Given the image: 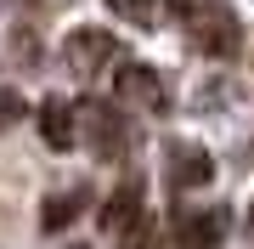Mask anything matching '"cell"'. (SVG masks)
Masks as SVG:
<instances>
[{"label":"cell","mask_w":254,"mask_h":249,"mask_svg":"<svg viewBox=\"0 0 254 249\" xmlns=\"http://www.w3.org/2000/svg\"><path fill=\"white\" fill-rule=\"evenodd\" d=\"M108 11H113V17H125V23H136V28H153L158 0H108Z\"/></svg>","instance_id":"obj_10"},{"label":"cell","mask_w":254,"mask_h":249,"mask_svg":"<svg viewBox=\"0 0 254 249\" xmlns=\"http://www.w3.org/2000/svg\"><path fill=\"white\" fill-rule=\"evenodd\" d=\"M73 215H79V193H51L46 210H40V227H46V232H63Z\"/></svg>","instance_id":"obj_9"},{"label":"cell","mask_w":254,"mask_h":249,"mask_svg":"<svg viewBox=\"0 0 254 249\" xmlns=\"http://www.w3.org/2000/svg\"><path fill=\"white\" fill-rule=\"evenodd\" d=\"M85 142H91L96 153H119L125 148V119H119V108H108V102H85Z\"/></svg>","instance_id":"obj_7"},{"label":"cell","mask_w":254,"mask_h":249,"mask_svg":"<svg viewBox=\"0 0 254 249\" xmlns=\"http://www.w3.org/2000/svg\"><path fill=\"white\" fill-rule=\"evenodd\" d=\"M136 221H141V181H125V187H113V193L102 198L96 227H102V238H125Z\"/></svg>","instance_id":"obj_6"},{"label":"cell","mask_w":254,"mask_h":249,"mask_svg":"<svg viewBox=\"0 0 254 249\" xmlns=\"http://www.w3.org/2000/svg\"><path fill=\"white\" fill-rule=\"evenodd\" d=\"M198 23V46L209 57H232L237 51V17L232 11H209V17H192Z\"/></svg>","instance_id":"obj_8"},{"label":"cell","mask_w":254,"mask_h":249,"mask_svg":"<svg viewBox=\"0 0 254 249\" xmlns=\"http://www.w3.org/2000/svg\"><path fill=\"white\" fill-rule=\"evenodd\" d=\"M34 119H40V136H46V148H51V153H68V148H73V136H79V119H85V113L73 108L63 91H57V96H46V102L34 108Z\"/></svg>","instance_id":"obj_3"},{"label":"cell","mask_w":254,"mask_h":249,"mask_svg":"<svg viewBox=\"0 0 254 249\" xmlns=\"http://www.w3.org/2000/svg\"><path fill=\"white\" fill-rule=\"evenodd\" d=\"M164 170H170V187H175V193H192V187H209V181H215V159H209V148H192V142H175L170 159H164Z\"/></svg>","instance_id":"obj_4"},{"label":"cell","mask_w":254,"mask_h":249,"mask_svg":"<svg viewBox=\"0 0 254 249\" xmlns=\"http://www.w3.org/2000/svg\"><path fill=\"white\" fill-rule=\"evenodd\" d=\"M17 113H23V96L17 91H0V125H11Z\"/></svg>","instance_id":"obj_13"},{"label":"cell","mask_w":254,"mask_h":249,"mask_svg":"<svg viewBox=\"0 0 254 249\" xmlns=\"http://www.w3.org/2000/svg\"><path fill=\"white\" fill-rule=\"evenodd\" d=\"M164 6H170L175 17H198V11H203V0H164Z\"/></svg>","instance_id":"obj_14"},{"label":"cell","mask_w":254,"mask_h":249,"mask_svg":"<svg viewBox=\"0 0 254 249\" xmlns=\"http://www.w3.org/2000/svg\"><path fill=\"white\" fill-rule=\"evenodd\" d=\"M249 232H254V204H249Z\"/></svg>","instance_id":"obj_15"},{"label":"cell","mask_w":254,"mask_h":249,"mask_svg":"<svg viewBox=\"0 0 254 249\" xmlns=\"http://www.w3.org/2000/svg\"><path fill=\"white\" fill-rule=\"evenodd\" d=\"M220 232H226V210H192V204L175 210V244L181 249H215Z\"/></svg>","instance_id":"obj_5"},{"label":"cell","mask_w":254,"mask_h":249,"mask_svg":"<svg viewBox=\"0 0 254 249\" xmlns=\"http://www.w3.org/2000/svg\"><path fill=\"white\" fill-rule=\"evenodd\" d=\"M125 57V46L108 34V28H73V34L63 40V63L73 80H96L108 63H119Z\"/></svg>","instance_id":"obj_1"},{"label":"cell","mask_w":254,"mask_h":249,"mask_svg":"<svg viewBox=\"0 0 254 249\" xmlns=\"http://www.w3.org/2000/svg\"><path fill=\"white\" fill-rule=\"evenodd\" d=\"M119 249H170V244H164V232H158V227H153V221L141 215V221L130 227L125 238H119Z\"/></svg>","instance_id":"obj_11"},{"label":"cell","mask_w":254,"mask_h":249,"mask_svg":"<svg viewBox=\"0 0 254 249\" xmlns=\"http://www.w3.org/2000/svg\"><path fill=\"white\" fill-rule=\"evenodd\" d=\"M113 96H119V108H141V113H164L170 108V91H164V80L147 63H119Z\"/></svg>","instance_id":"obj_2"},{"label":"cell","mask_w":254,"mask_h":249,"mask_svg":"<svg viewBox=\"0 0 254 249\" xmlns=\"http://www.w3.org/2000/svg\"><path fill=\"white\" fill-rule=\"evenodd\" d=\"M11 51H17L28 68H34V57H40V40H34V28H17V34H11Z\"/></svg>","instance_id":"obj_12"}]
</instances>
